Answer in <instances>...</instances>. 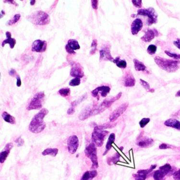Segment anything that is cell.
Returning <instances> with one entry per match:
<instances>
[{
    "label": "cell",
    "instance_id": "cell-42",
    "mask_svg": "<svg viewBox=\"0 0 180 180\" xmlns=\"http://www.w3.org/2000/svg\"><path fill=\"white\" fill-rule=\"evenodd\" d=\"M165 53L170 57L174 58L175 59H180V54H176L175 53H172L167 50L165 51Z\"/></svg>",
    "mask_w": 180,
    "mask_h": 180
},
{
    "label": "cell",
    "instance_id": "cell-43",
    "mask_svg": "<svg viewBox=\"0 0 180 180\" xmlns=\"http://www.w3.org/2000/svg\"><path fill=\"white\" fill-rule=\"evenodd\" d=\"M159 148L161 149H168V148L174 149V148H175V147L172 146V145H168V144L162 143V144L160 145V146H159Z\"/></svg>",
    "mask_w": 180,
    "mask_h": 180
},
{
    "label": "cell",
    "instance_id": "cell-29",
    "mask_svg": "<svg viewBox=\"0 0 180 180\" xmlns=\"http://www.w3.org/2000/svg\"><path fill=\"white\" fill-rule=\"evenodd\" d=\"M133 62L134 63V66L135 68L137 71H145L147 67L145 66V65L140 62L139 60H138L136 59H134L133 60Z\"/></svg>",
    "mask_w": 180,
    "mask_h": 180
},
{
    "label": "cell",
    "instance_id": "cell-21",
    "mask_svg": "<svg viewBox=\"0 0 180 180\" xmlns=\"http://www.w3.org/2000/svg\"><path fill=\"white\" fill-rule=\"evenodd\" d=\"M13 147V144L12 143H8L5 145L4 150L1 151L0 154V161L1 163H3L5 160H6Z\"/></svg>",
    "mask_w": 180,
    "mask_h": 180
},
{
    "label": "cell",
    "instance_id": "cell-44",
    "mask_svg": "<svg viewBox=\"0 0 180 180\" xmlns=\"http://www.w3.org/2000/svg\"><path fill=\"white\" fill-rule=\"evenodd\" d=\"M132 4L136 7V8H141L142 6V0H132Z\"/></svg>",
    "mask_w": 180,
    "mask_h": 180
},
{
    "label": "cell",
    "instance_id": "cell-26",
    "mask_svg": "<svg viewBox=\"0 0 180 180\" xmlns=\"http://www.w3.org/2000/svg\"><path fill=\"white\" fill-rule=\"evenodd\" d=\"M98 175L96 170H92L85 172L80 180H92Z\"/></svg>",
    "mask_w": 180,
    "mask_h": 180
},
{
    "label": "cell",
    "instance_id": "cell-25",
    "mask_svg": "<svg viewBox=\"0 0 180 180\" xmlns=\"http://www.w3.org/2000/svg\"><path fill=\"white\" fill-rule=\"evenodd\" d=\"M115 140V135L114 133H112L109 135V137L108 138V141H107L106 145L105 151L103 153V156H105L107 154V153L112 148V144L114 142Z\"/></svg>",
    "mask_w": 180,
    "mask_h": 180
},
{
    "label": "cell",
    "instance_id": "cell-55",
    "mask_svg": "<svg viewBox=\"0 0 180 180\" xmlns=\"http://www.w3.org/2000/svg\"><path fill=\"white\" fill-rule=\"evenodd\" d=\"M175 96H176V97H180V90L176 93Z\"/></svg>",
    "mask_w": 180,
    "mask_h": 180
},
{
    "label": "cell",
    "instance_id": "cell-10",
    "mask_svg": "<svg viewBox=\"0 0 180 180\" xmlns=\"http://www.w3.org/2000/svg\"><path fill=\"white\" fill-rule=\"evenodd\" d=\"M71 69L70 76L76 78H81L84 76L83 68L80 63L76 62H72L71 63Z\"/></svg>",
    "mask_w": 180,
    "mask_h": 180
},
{
    "label": "cell",
    "instance_id": "cell-23",
    "mask_svg": "<svg viewBox=\"0 0 180 180\" xmlns=\"http://www.w3.org/2000/svg\"><path fill=\"white\" fill-rule=\"evenodd\" d=\"M164 125L168 127L176 129L177 130L180 131V122L178 120L174 119H170L165 122Z\"/></svg>",
    "mask_w": 180,
    "mask_h": 180
},
{
    "label": "cell",
    "instance_id": "cell-48",
    "mask_svg": "<svg viewBox=\"0 0 180 180\" xmlns=\"http://www.w3.org/2000/svg\"><path fill=\"white\" fill-rule=\"evenodd\" d=\"M65 48H66V51L68 53L71 54H75L76 53V52H75V50H73L72 49H71V48H70L68 46V45H67V44L66 45Z\"/></svg>",
    "mask_w": 180,
    "mask_h": 180
},
{
    "label": "cell",
    "instance_id": "cell-19",
    "mask_svg": "<svg viewBox=\"0 0 180 180\" xmlns=\"http://www.w3.org/2000/svg\"><path fill=\"white\" fill-rule=\"evenodd\" d=\"M158 36V32L156 29L148 30L145 31V35L141 37V40L145 42H150L155 37Z\"/></svg>",
    "mask_w": 180,
    "mask_h": 180
},
{
    "label": "cell",
    "instance_id": "cell-5",
    "mask_svg": "<svg viewBox=\"0 0 180 180\" xmlns=\"http://www.w3.org/2000/svg\"><path fill=\"white\" fill-rule=\"evenodd\" d=\"M109 134V132L100 129L96 126L94 127L92 134V140L93 143L96 146L101 147L103 145L106 137Z\"/></svg>",
    "mask_w": 180,
    "mask_h": 180
},
{
    "label": "cell",
    "instance_id": "cell-28",
    "mask_svg": "<svg viewBox=\"0 0 180 180\" xmlns=\"http://www.w3.org/2000/svg\"><path fill=\"white\" fill-rule=\"evenodd\" d=\"M3 119L9 124L14 125L16 124V118L14 116H12L6 112H4L1 115Z\"/></svg>",
    "mask_w": 180,
    "mask_h": 180
},
{
    "label": "cell",
    "instance_id": "cell-49",
    "mask_svg": "<svg viewBox=\"0 0 180 180\" xmlns=\"http://www.w3.org/2000/svg\"><path fill=\"white\" fill-rule=\"evenodd\" d=\"M4 3H9L10 4H13V5H15L16 6H18V4L14 0H7V1H4Z\"/></svg>",
    "mask_w": 180,
    "mask_h": 180
},
{
    "label": "cell",
    "instance_id": "cell-53",
    "mask_svg": "<svg viewBox=\"0 0 180 180\" xmlns=\"http://www.w3.org/2000/svg\"><path fill=\"white\" fill-rule=\"evenodd\" d=\"M17 72L14 69H11L9 72V75L11 76H14L16 75Z\"/></svg>",
    "mask_w": 180,
    "mask_h": 180
},
{
    "label": "cell",
    "instance_id": "cell-52",
    "mask_svg": "<svg viewBox=\"0 0 180 180\" xmlns=\"http://www.w3.org/2000/svg\"><path fill=\"white\" fill-rule=\"evenodd\" d=\"M17 86L18 87H20L21 86L22 82H21V80L20 77L19 76H17Z\"/></svg>",
    "mask_w": 180,
    "mask_h": 180
},
{
    "label": "cell",
    "instance_id": "cell-7",
    "mask_svg": "<svg viewBox=\"0 0 180 180\" xmlns=\"http://www.w3.org/2000/svg\"><path fill=\"white\" fill-rule=\"evenodd\" d=\"M86 156L91 161L92 165L91 168L96 169L99 167L97 151L96 145L93 143H90L85 150Z\"/></svg>",
    "mask_w": 180,
    "mask_h": 180
},
{
    "label": "cell",
    "instance_id": "cell-40",
    "mask_svg": "<svg viewBox=\"0 0 180 180\" xmlns=\"http://www.w3.org/2000/svg\"><path fill=\"white\" fill-rule=\"evenodd\" d=\"M150 119L149 118H144L142 119L139 122L140 127L142 128L145 127L150 122Z\"/></svg>",
    "mask_w": 180,
    "mask_h": 180
},
{
    "label": "cell",
    "instance_id": "cell-41",
    "mask_svg": "<svg viewBox=\"0 0 180 180\" xmlns=\"http://www.w3.org/2000/svg\"><path fill=\"white\" fill-rule=\"evenodd\" d=\"M86 98H87L86 94H85L84 95L81 96L80 99H77V100H75V102H72V104H71L72 107H76V106L78 104L81 103V102H83V100H85V99H86Z\"/></svg>",
    "mask_w": 180,
    "mask_h": 180
},
{
    "label": "cell",
    "instance_id": "cell-8",
    "mask_svg": "<svg viewBox=\"0 0 180 180\" xmlns=\"http://www.w3.org/2000/svg\"><path fill=\"white\" fill-rule=\"evenodd\" d=\"M45 95L44 92H40L35 94L27 107L28 111L40 109L42 108Z\"/></svg>",
    "mask_w": 180,
    "mask_h": 180
},
{
    "label": "cell",
    "instance_id": "cell-36",
    "mask_svg": "<svg viewBox=\"0 0 180 180\" xmlns=\"http://www.w3.org/2000/svg\"><path fill=\"white\" fill-rule=\"evenodd\" d=\"M97 46H98V41L96 39H94L93 40L91 45V50L90 51V54L93 55L95 53L97 50Z\"/></svg>",
    "mask_w": 180,
    "mask_h": 180
},
{
    "label": "cell",
    "instance_id": "cell-47",
    "mask_svg": "<svg viewBox=\"0 0 180 180\" xmlns=\"http://www.w3.org/2000/svg\"><path fill=\"white\" fill-rule=\"evenodd\" d=\"M16 142L17 143V146H18V147H21V146H22V145H23L24 143V141L23 139L21 138H17V139L16 140Z\"/></svg>",
    "mask_w": 180,
    "mask_h": 180
},
{
    "label": "cell",
    "instance_id": "cell-20",
    "mask_svg": "<svg viewBox=\"0 0 180 180\" xmlns=\"http://www.w3.org/2000/svg\"><path fill=\"white\" fill-rule=\"evenodd\" d=\"M143 22L139 18L134 20L131 24V32L133 35H136L143 27Z\"/></svg>",
    "mask_w": 180,
    "mask_h": 180
},
{
    "label": "cell",
    "instance_id": "cell-3",
    "mask_svg": "<svg viewBox=\"0 0 180 180\" xmlns=\"http://www.w3.org/2000/svg\"><path fill=\"white\" fill-rule=\"evenodd\" d=\"M27 18L32 24L39 26H45L49 24L50 22V17L49 14L42 11L34 12L27 16Z\"/></svg>",
    "mask_w": 180,
    "mask_h": 180
},
{
    "label": "cell",
    "instance_id": "cell-27",
    "mask_svg": "<svg viewBox=\"0 0 180 180\" xmlns=\"http://www.w3.org/2000/svg\"><path fill=\"white\" fill-rule=\"evenodd\" d=\"M121 154L118 152H116L112 157H109L107 158V163L109 166L115 164L117 162L120 161Z\"/></svg>",
    "mask_w": 180,
    "mask_h": 180
},
{
    "label": "cell",
    "instance_id": "cell-33",
    "mask_svg": "<svg viewBox=\"0 0 180 180\" xmlns=\"http://www.w3.org/2000/svg\"><path fill=\"white\" fill-rule=\"evenodd\" d=\"M140 83L142 86H143L144 89H145V90L148 92L153 93L154 92L155 90L154 89H151L150 85L148 84V83L147 82V81L140 79Z\"/></svg>",
    "mask_w": 180,
    "mask_h": 180
},
{
    "label": "cell",
    "instance_id": "cell-31",
    "mask_svg": "<svg viewBox=\"0 0 180 180\" xmlns=\"http://www.w3.org/2000/svg\"><path fill=\"white\" fill-rule=\"evenodd\" d=\"M113 63H115L119 68L125 69L127 67V63L125 60H121L120 57H117L113 60Z\"/></svg>",
    "mask_w": 180,
    "mask_h": 180
},
{
    "label": "cell",
    "instance_id": "cell-45",
    "mask_svg": "<svg viewBox=\"0 0 180 180\" xmlns=\"http://www.w3.org/2000/svg\"><path fill=\"white\" fill-rule=\"evenodd\" d=\"M91 5L92 8L94 10H97L98 9V5H99V1L98 0H92Z\"/></svg>",
    "mask_w": 180,
    "mask_h": 180
},
{
    "label": "cell",
    "instance_id": "cell-9",
    "mask_svg": "<svg viewBox=\"0 0 180 180\" xmlns=\"http://www.w3.org/2000/svg\"><path fill=\"white\" fill-rule=\"evenodd\" d=\"M174 170H172L171 165L167 163L161 166L159 170L155 171L153 174V178L155 180H165V176L172 174Z\"/></svg>",
    "mask_w": 180,
    "mask_h": 180
},
{
    "label": "cell",
    "instance_id": "cell-35",
    "mask_svg": "<svg viewBox=\"0 0 180 180\" xmlns=\"http://www.w3.org/2000/svg\"><path fill=\"white\" fill-rule=\"evenodd\" d=\"M21 17V15L20 14H16L13 17L12 19L10 20L7 22V24L8 26H12L13 24H16Z\"/></svg>",
    "mask_w": 180,
    "mask_h": 180
},
{
    "label": "cell",
    "instance_id": "cell-16",
    "mask_svg": "<svg viewBox=\"0 0 180 180\" xmlns=\"http://www.w3.org/2000/svg\"><path fill=\"white\" fill-rule=\"evenodd\" d=\"M157 165H152L150 168L147 170H141L138 171L136 174H133L135 180H145L147 175L156 168Z\"/></svg>",
    "mask_w": 180,
    "mask_h": 180
},
{
    "label": "cell",
    "instance_id": "cell-17",
    "mask_svg": "<svg viewBox=\"0 0 180 180\" xmlns=\"http://www.w3.org/2000/svg\"><path fill=\"white\" fill-rule=\"evenodd\" d=\"M123 85L125 87H132L135 84V79L131 72L127 71L123 77Z\"/></svg>",
    "mask_w": 180,
    "mask_h": 180
},
{
    "label": "cell",
    "instance_id": "cell-1",
    "mask_svg": "<svg viewBox=\"0 0 180 180\" xmlns=\"http://www.w3.org/2000/svg\"><path fill=\"white\" fill-rule=\"evenodd\" d=\"M48 113V109L44 108L36 114L30 122L28 127L30 131L35 134H38L43 131L46 127V124L43 119Z\"/></svg>",
    "mask_w": 180,
    "mask_h": 180
},
{
    "label": "cell",
    "instance_id": "cell-46",
    "mask_svg": "<svg viewBox=\"0 0 180 180\" xmlns=\"http://www.w3.org/2000/svg\"><path fill=\"white\" fill-rule=\"evenodd\" d=\"M173 178L174 180H180V169L174 172L173 174Z\"/></svg>",
    "mask_w": 180,
    "mask_h": 180
},
{
    "label": "cell",
    "instance_id": "cell-15",
    "mask_svg": "<svg viewBox=\"0 0 180 180\" xmlns=\"http://www.w3.org/2000/svg\"><path fill=\"white\" fill-rule=\"evenodd\" d=\"M110 91H111V88H109V86H99L92 90L91 91V94L93 97L97 98L98 100H99V93L100 94V95L102 97H106L108 94L109 93Z\"/></svg>",
    "mask_w": 180,
    "mask_h": 180
},
{
    "label": "cell",
    "instance_id": "cell-4",
    "mask_svg": "<svg viewBox=\"0 0 180 180\" xmlns=\"http://www.w3.org/2000/svg\"><path fill=\"white\" fill-rule=\"evenodd\" d=\"M122 95V93H119L116 96H114L113 98L105 99L99 106H93L92 116L99 114V113L103 112L106 109L111 107L115 102L120 99Z\"/></svg>",
    "mask_w": 180,
    "mask_h": 180
},
{
    "label": "cell",
    "instance_id": "cell-30",
    "mask_svg": "<svg viewBox=\"0 0 180 180\" xmlns=\"http://www.w3.org/2000/svg\"><path fill=\"white\" fill-rule=\"evenodd\" d=\"M58 153V149L57 148H48L45 149L42 152V155L43 156H51L55 157L56 156Z\"/></svg>",
    "mask_w": 180,
    "mask_h": 180
},
{
    "label": "cell",
    "instance_id": "cell-6",
    "mask_svg": "<svg viewBox=\"0 0 180 180\" xmlns=\"http://www.w3.org/2000/svg\"><path fill=\"white\" fill-rule=\"evenodd\" d=\"M136 16H145L148 17L147 22L148 26H150L154 24H156L158 21V15L157 14L154 8L149 7L147 9H139L138 11Z\"/></svg>",
    "mask_w": 180,
    "mask_h": 180
},
{
    "label": "cell",
    "instance_id": "cell-34",
    "mask_svg": "<svg viewBox=\"0 0 180 180\" xmlns=\"http://www.w3.org/2000/svg\"><path fill=\"white\" fill-rule=\"evenodd\" d=\"M70 93H71L70 89L67 88L61 89L58 91V93L63 97H66L69 96Z\"/></svg>",
    "mask_w": 180,
    "mask_h": 180
},
{
    "label": "cell",
    "instance_id": "cell-24",
    "mask_svg": "<svg viewBox=\"0 0 180 180\" xmlns=\"http://www.w3.org/2000/svg\"><path fill=\"white\" fill-rule=\"evenodd\" d=\"M93 107H88L81 112L79 116V118L80 120L84 121L89 118V117L92 116V111Z\"/></svg>",
    "mask_w": 180,
    "mask_h": 180
},
{
    "label": "cell",
    "instance_id": "cell-51",
    "mask_svg": "<svg viewBox=\"0 0 180 180\" xmlns=\"http://www.w3.org/2000/svg\"><path fill=\"white\" fill-rule=\"evenodd\" d=\"M174 44L177 48L180 50V39H177V40L174 41Z\"/></svg>",
    "mask_w": 180,
    "mask_h": 180
},
{
    "label": "cell",
    "instance_id": "cell-32",
    "mask_svg": "<svg viewBox=\"0 0 180 180\" xmlns=\"http://www.w3.org/2000/svg\"><path fill=\"white\" fill-rule=\"evenodd\" d=\"M67 45L73 50H77L80 49V45L79 44L78 42L76 40L70 39L68 40Z\"/></svg>",
    "mask_w": 180,
    "mask_h": 180
},
{
    "label": "cell",
    "instance_id": "cell-13",
    "mask_svg": "<svg viewBox=\"0 0 180 180\" xmlns=\"http://www.w3.org/2000/svg\"><path fill=\"white\" fill-rule=\"evenodd\" d=\"M99 60H109L113 62L114 59L111 55V46L105 45L99 51Z\"/></svg>",
    "mask_w": 180,
    "mask_h": 180
},
{
    "label": "cell",
    "instance_id": "cell-12",
    "mask_svg": "<svg viewBox=\"0 0 180 180\" xmlns=\"http://www.w3.org/2000/svg\"><path fill=\"white\" fill-rule=\"evenodd\" d=\"M129 103L128 102L123 103L120 106H119L117 109H115L112 113H111L109 115V119L111 122H114V121L117 120V119L125 111H126L128 107Z\"/></svg>",
    "mask_w": 180,
    "mask_h": 180
},
{
    "label": "cell",
    "instance_id": "cell-22",
    "mask_svg": "<svg viewBox=\"0 0 180 180\" xmlns=\"http://www.w3.org/2000/svg\"><path fill=\"white\" fill-rule=\"evenodd\" d=\"M5 35L6 36L7 39L4 40L1 44V46L4 47V45L7 43H8L10 45V47L11 49L14 48V46L16 44V40L14 39L11 37V33L9 31H7L5 33Z\"/></svg>",
    "mask_w": 180,
    "mask_h": 180
},
{
    "label": "cell",
    "instance_id": "cell-37",
    "mask_svg": "<svg viewBox=\"0 0 180 180\" xmlns=\"http://www.w3.org/2000/svg\"><path fill=\"white\" fill-rule=\"evenodd\" d=\"M112 122H113L106 123V124H103V125H101L98 126V127L100 129H102V130H104L105 129L113 128L116 126V124L115 123H112Z\"/></svg>",
    "mask_w": 180,
    "mask_h": 180
},
{
    "label": "cell",
    "instance_id": "cell-18",
    "mask_svg": "<svg viewBox=\"0 0 180 180\" xmlns=\"http://www.w3.org/2000/svg\"><path fill=\"white\" fill-rule=\"evenodd\" d=\"M136 145L143 148H147L152 147L154 144V141L152 138H147V137H141L139 139H138Z\"/></svg>",
    "mask_w": 180,
    "mask_h": 180
},
{
    "label": "cell",
    "instance_id": "cell-38",
    "mask_svg": "<svg viewBox=\"0 0 180 180\" xmlns=\"http://www.w3.org/2000/svg\"><path fill=\"white\" fill-rule=\"evenodd\" d=\"M157 50V47L156 45L151 44L148 47V48L147 49V52L150 55H153L155 54Z\"/></svg>",
    "mask_w": 180,
    "mask_h": 180
},
{
    "label": "cell",
    "instance_id": "cell-54",
    "mask_svg": "<svg viewBox=\"0 0 180 180\" xmlns=\"http://www.w3.org/2000/svg\"><path fill=\"white\" fill-rule=\"evenodd\" d=\"M35 3H36V1L35 0H31V1H30V5H34L35 4Z\"/></svg>",
    "mask_w": 180,
    "mask_h": 180
},
{
    "label": "cell",
    "instance_id": "cell-50",
    "mask_svg": "<svg viewBox=\"0 0 180 180\" xmlns=\"http://www.w3.org/2000/svg\"><path fill=\"white\" fill-rule=\"evenodd\" d=\"M75 112V107H71L69 108V109L67 110V113L68 115H72Z\"/></svg>",
    "mask_w": 180,
    "mask_h": 180
},
{
    "label": "cell",
    "instance_id": "cell-14",
    "mask_svg": "<svg viewBox=\"0 0 180 180\" xmlns=\"http://www.w3.org/2000/svg\"><path fill=\"white\" fill-rule=\"evenodd\" d=\"M47 43L45 40H37L34 41L32 44L31 50L37 53H44L46 50Z\"/></svg>",
    "mask_w": 180,
    "mask_h": 180
},
{
    "label": "cell",
    "instance_id": "cell-39",
    "mask_svg": "<svg viewBox=\"0 0 180 180\" xmlns=\"http://www.w3.org/2000/svg\"><path fill=\"white\" fill-rule=\"evenodd\" d=\"M80 82H81V80H80V78H75L70 81L69 85L72 86H78L80 85Z\"/></svg>",
    "mask_w": 180,
    "mask_h": 180
},
{
    "label": "cell",
    "instance_id": "cell-11",
    "mask_svg": "<svg viewBox=\"0 0 180 180\" xmlns=\"http://www.w3.org/2000/svg\"><path fill=\"white\" fill-rule=\"evenodd\" d=\"M79 139L76 135L70 136L67 140V148L68 152L71 154H74L78 148Z\"/></svg>",
    "mask_w": 180,
    "mask_h": 180
},
{
    "label": "cell",
    "instance_id": "cell-56",
    "mask_svg": "<svg viewBox=\"0 0 180 180\" xmlns=\"http://www.w3.org/2000/svg\"><path fill=\"white\" fill-rule=\"evenodd\" d=\"M174 115H175V116H180V111H178L177 112H176L175 114H174Z\"/></svg>",
    "mask_w": 180,
    "mask_h": 180
},
{
    "label": "cell",
    "instance_id": "cell-2",
    "mask_svg": "<svg viewBox=\"0 0 180 180\" xmlns=\"http://www.w3.org/2000/svg\"><path fill=\"white\" fill-rule=\"evenodd\" d=\"M154 60L158 67L168 73L176 72L179 69L180 64L179 60L167 59L159 56L155 57Z\"/></svg>",
    "mask_w": 180,
    "mask_h": 180
}]
</instances>
